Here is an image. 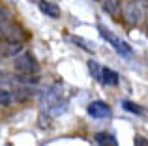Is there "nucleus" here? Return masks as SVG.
I'll list each match as a JSON object with an SVG mask.
<instances>
[{
	"instance_id": "nucleus-1",
	"label": "nucleus",
	"mask_w": 148,
	"mask_h": 146,
	"mask_svg": "<svg viewBox=\"0 0 148 146\" xmlns=\"http://www.w3.org/2000/svg\"><path fill=\"white\" fill-rule=\"evenodd\" d=\"M40 105L43 109V113H47L49 116H58L66 111V101L62 99L60 84H54L49 92H45L40 99Z\"/></svg>"
},
{
	"instance_id": "nucleus-2",
	"label": "nucleus",
	"mask_w": 148,
	"mask_h": 146,
	"mask_svg": "<svg viewBox=\"0 0 148 146\" xmlns=\"http://www.w3.org/2000/svg\"><path fill=\"white\" fill-rule=\"evenodd\" d=\"M148 10V0H127L122 4V15L127 25H141Z\"/></svg>"
},
{
	"instance_id": "nucleus-3",
	"label": "nucleus",
	"mask_w": 148,
	"mask_h": 146,
	"mask_svg": "<svg viewBox=\"0 0 148 146\" xmlns=\"http://www.w3.org/2000/svg\"><path fill=\"white\" fill-rule=\"evenodd\" d=\"M0 36L8 41H13V43H23V41L28 38V34H26V30L23 28L21 25L8 21V23H4V25H0Z\"/></svg>"
},
{
	"instance_id": "nucleus-4",
	"label": "nucleus",
	"mask_w": 148,
	"mask_h": 146,
	"mask_svg": "<svg viewBox=\"0 0 148 146\" xmlns=\"http://www.w3.org/2000/svg\"><path fill=\"white\" fill-rule=\"evenodd\" d=\"M98 30H99L101 38H103V40H107L109 43L116 49V53H118V55H122V56H133V49H131L130 45L122 40V38H118L116 34H112L111 30H107L105 26H101V25L98 26Z\"/></svg>"
},
{
	"instance_id": "nucleus-5",
	"label": "nucleus",
	"mask_w": 148,
	"mask_h": 146,
	"mask_svg": "<svg viewBox=\"0 0 148 146\" xmlns=\"http://www.w3.org/2000/svg\"><path fill=\"white\" fill-rule=\"evenodd\" d=\"M15 71L19 73V75H36L38 70H40V66L36 64V60H34L32 55H28V53H25V55H19L17 58H15Z\"/></svg>"
},
{
	"instance_id": "nucleus-6",
	"label": "nucleus",
	"mask_w": 148,
	"mask_h": 146,
	"mask_svg": "<svg viewBox=\"0 0 148 146\" xmlns=\"http://www.w3.org/2000/svg\"><path fill=\"white\" fill-rule=\"evenodd\" d=\"M86 111L92 118H109L111 116V107L105 101H92Z\"/></svg>"
},
{
	"instance_id": "nucleus-7",
	"label": "nucleus",
	"mask_w": 148,
	"mask_h": 146,
	"mask_svg": "<svg viewBox=\"0 0 148 146\" xmlns=\"http://www.w3.org/2000/svg\"><path fill=\"white\" fill-rule=\"evenodd\" d=\"M23 51V45L21 43H13V41H8L0 36V55L4 56H17L21 55Z\"/></svg>"
},
{
	"instance_id": "nucleus-8",
	"label": "nucleus",
	"mask_w": 148,
	"mask_h": 146,
	"mask_svg": "<svg viewBox=\"0 0 148 146\" xmlns=\"http://www.w3.org/2000/svg\"><path fill=\"white\" fill-rule=\"evenodd\" d=\"M38 6H40L41 13H45L47 17H53V19H58V17H60V8H58V4L51 2V0H40V2H38Z\"/></svg>"
},
{
	"instance_id": "nucleus-9",
	"label": "nucleus",
	"mask_w": 148,
	"mask_h": 146,
	"mask_svg": "<svg viewBox=\"0 0 148 146\" xmlns=\"http://www.w3.org/2000/svg\"><path fill=\"white\" fill-rule=\"evenodd\" d=\"M101 8H103L105 13L116 17L120 13V10H122V2L120 0H101Z\"/></svg>"
},
{
	"instance_id": "nucleus-10",
	"label": "nucleus",
	"mask_w": 148,
	"mask_h": 146,
	"mask_svg": "<svg viewBox=\"0 0 148 146\" xmlns=\"http://www.w3.org/2000/svg\"><path fill=\"white\" fill-rule=\"evenodd\" d=\"M118 73L109 70V68H101V84H109V86H116L118 84Z\"/></svg>"
},
{
	"instance_id": "nucleus-11",
	"label": "nucleus",
	"mask_w": 148,
	"mask_h": 146,
	"mask_svg": "<svg viewBox=\"0 0 148 146\" xmlns=\"http://www.w3.org/2000/svg\"><path fill=\"white\" fill-rule=\"evenodd\" d=\"M94 141L98 143V146H118V143H116V139L111 135V133H107V131L96 133Z\"/></svg>"
},
{
	"instance_id": "nucleus-12",
	"label": "nucleus",
	"mask_w": 148,
	"mask_h": 146,
	"mask_svg": "<svg viewBox=\"0 0 148 146\" xmlns=\"http://www.w3.org/2000/svg\"><path fill=\"white\" fill-rule=\"evenodd\" d=\"M73 43H77L79 47H83V51H88V53H96V43H92V41L84 40V38H71Z\"/></svg>"
},
{
	"instance_id": "nucleus-13",
	"label": "nucleus",
	"mask_w": 148,
	"mask_h": 146,
	"mask_svg": "<svg viewBox=\"0 0 148 146\" xmlns=\"http://www.w3.org/2000/svg\"><path fill=\"white\" fill-rule=\"evenodd\" d=\"M86 64H88V71L92 73V77H94L98 83H101V66L96 62V60H88Z\"/></svg>"
},
{
	"instance_id": "nucleus-14",
	"label": "nucleus",
	"mask_w": 148,
	"mask_h": 146,
	"mask_svg": "<svg viewBox=\"0 0 148 146\" xmlns=\"http://www.w3.org/2000/svg\"><path fill=\"white\" fill-rule=\"evenodd\" d=\"M122 107L127 111V113H133V114H146L145 109H143L141 105H137V103H133V101H124Z\"/></svg>"
},
{
	"instance_id": "nucleus-15",
	"label": "nucleus",
	"mask_w": 148,
	"mask_h": 146,
	"mask_svg": "<svg viewBox=\"0 0 148 146\" xmlns=\"http://www.w3.org/2000/svg\"><path fill=\"white\" fill-rule=\"evenodd\" d=\"M11 103V94L8 90H0V105H10Z\"/></svg>"
},
{
	"instance_id": "nucleus-16",
	"label": "nucleus",
	"mask_w": 148,
	"mask_h": 146,
	"mask_svg": "<svg viewBox=\"0 0 148 146\" xmlns=\"http://www.w3.org/2000/svg\"><path fill=\"white\" fill-rule=\"evenodd\" d=\"M10 17H11V15H10V11H8L4 6H0V25L8 23V21H10Z\"/></svg>"
},
{
	"instance_id": "nucleus-17",
	"label": "nucleus",
	"mask_w": 148,
	"mask_h": 146,
	"mask_svg": "<svg viewBox=\"0 0 148 146\" xmlns=\"http://www.w3.org/2000/svg\"><path fill=\"white\" fill-rule=\"evenodd\" d=\"M133 144L135 146H148V139H145L143 135H137V137H135V141H133Z\"/></svg>"
},
{
	"instance_id": "nucleus-18",
	"label": "nucleus",
	"mask_w": 148,
	"mask_h": 146,
	"mask_svg": "<svg viewBox=\"0 0 148 146\" xmlns=\"http://www.w3.org/2000/svg\"><path fill=\"white\" fill-rule=\"evenodd\" d=\"M146 34H148V23H146Z\"/></svg>"
}]
</instances>
